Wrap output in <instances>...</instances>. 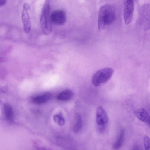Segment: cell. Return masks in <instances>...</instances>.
I'll return each instance as SVG.
<instances>
[{
  "label": "cell",
  "mask_w": 150,
  "mask_h": 150,
  "mask_svg": "<svg viewBox=\"0 0 150 150\" xmlns=\"http://www.w3.org/2000/svg\"><path fill=\"white\" fill-rule=\"evenodd\" d=\"M135 115L141 121L150 124V116L148 112L144 109L140 108L136 110L134 112Z\"/></svg>",
  "instance_id": "obj_8"
},
{
  "label": "cell",
  "mask_w": 150,
  "mask_h": 150,
  "mask_svg": "<svg viewBox=\"0 0 150 150\" xmlns=\"http://www.w3.org/2000/svg\"><path fill=\"white\" fill-rule=\"evenodd\" d=\"M21 19L24 31L27 33H29L31 30V24L28 10L23 8L21 14Z\"/></svg>",
  "instance_id": "obj_7"
},
{
  "label": "cell",
  "mask_w": 150,
  "mask_h": 150,
  "mask_svg": "<svg viewBox=\"0 0 150 150\" xmlns=\"http://www.w3.org/2000/svg\"><path fill=\"white\" fill-rule=\"evenodd\" d=\"M132 150H141L139 147L138 145H135L133 147Z\"/></svg>",
  "instance_id": "obj_18"
},
{
  "label": "cell",
  "mask_w": 150,
  "mask_h": 150,
  "mask_svg": "<svg viewBox=\"0 0 150 150\" xmlns=\"http://www.w3.org/2000/svg\"><path fill=\"white\" fill-rule=\"evenodd\" d=\"M107 114L101 106L97 108L96 114V122L98 131L100 133H103L105 131L108 122Z\"/></svg>",
  "instance_id": "obj_4"
},
{
  "label": "cell",
  "mask_w": 150,
  "mask_h": 150,
  "mask_svg": "<svg viewBox=\"0 0 150 150\" xmlns=\"http://www.w3.org/2000/svg\"><path fill=\"white\" fill-rule=\"evenodd\" d=\"M23 8L28 10L30 9V6L28 4L25 3L23 5Z\"/></svg>",
  "instance_id": "obj_16"
},
{
  "label": "cell",
  "mask_w": 150,
  "mask_h": 150,
  "mask_svg": "<svg viewBox=\"0 0 150 150\" xmlns=\"http://www.w3.org/2000/svg\"><path fill=\"white\" fill-rule=\"evenodd\" d=\"M116 18L114 8L110 4L103 5L99 10L98 18V26L100 30L105 28L113 23Z\"/></svg>",
  "instance_id": "obj_1"
},
{
  "label": "cell",
  "mask_w": 150,
  "mask_h": 150,
  "mask_svg": "<svg viewBox=\"0 0 150 150\" xmlns=\"http://www.w3.org/2000/svg\"><path fill=\"white\" fill-rule=\"evenodd\" d=\"M52 95L50 93H46L33 97L32 100L35 103L38 104L45 103L51 99Z\"/></svg>",
  "instance_id": "obj_9"
},
{
  "label": "cell",
  "mask_w": 150,
  "mask_h": 150,
  "mask_svg": "<svg viewBox=\"0 0 150 150\" xmlns=\"http://www.w3.org/2000/svg\"><path fill=\"white\" fill-rule=\"evenodd\" d=\"M125 137V131L122 129L118 135L117 138L114 144L113 148L115 150H118L121 147L124 142Z\"/></svg>",
  "instance_id": "obj_11"
},
{
  "label": "cell",
  "mask_w": 150,
  "mask_h": 150,
  "mask_svg": "<svg viewBox=\"0 0 150 150\" xmlns=\"http://www.w3.org/2000/svg\"><path fill=\"white\" fill-rule=\"evenodd\" d=\"M83 126V121L80 116H79L77 118V120L75 124L73 129L74 133H78L81 129Z\"/></svg>",
  "instance_id": "obj_13"
},
{
  "label": "cell",
  "mask_w": 150,
  "mask_h": 150,
  "mask_svg": "<svg viewBox=\"0 0 150 150\" xmlns=\"http://www.w3.org/2000/svg\"><path fill=\"white\" fill-rule=\"evenodd\" d=\"M72 91L69 89H66L64 90L57 96V100L61 101H67L70 100L73 96Z\"/></svg>",
  "instance_id": "obj_10"
},
{
  "label": "cell",
  "mask_w": 150,
  "mask_h": 150,
  "mask_svg": "<svg viewBox=\"0 0 150 150\" xmlns=\"http://www.w3.org/2000/svg\"><path fill=\"white\" fill-rule=\"evenodd\" d=\"M4 112L5 117L8 121L11 122L13 119V112L11 106L9 105L6 104L4 107Z\"/></svg>",
  "instance_id": "obj_12"
},
{
  "label": "cell",
  "mask_w": 150,
  "mask_h": 150,
  "mask_svg": "<svg viewBox=\"0 0 150 150\" xmlns=\"http://www.w3.org/2000/svg\"><path fill=\"white\" fill-rule=\"evenodd\" d=\"M150 140L149 137L145 136L144 138V145L145 150H150Z\"/></svg>",
  "instance_id": "obj_15"
},
{
  "label": "cell",
  "mask_w": 150,
  "mask_h": 150,
  "mask_svg": "<svg viewBox=\"0 0 150 150\" xmlns=\"http://www.w3.org/2000/svg\"><path fill=\"white\" fill-rule=\"evenodd\" d=\"M41 27L43 33L46 35L50 34L52 25L50 19V1L46 0L42 6L40 18Z\"/></svg>",
  "instance_id": "obj_2"
},
{
  "label": "cell",
  "mask_w": 150,
  "mask_h": 150,
  "mask_svg": "<svg viewBox=\"0 0 150 150\" xmlns=\"http://www.w3.org/2000/svg\"><path fill=\"white\" fill-rule=\"evenodd\" d=\"M50 19L52 23L56 25H62L66 20V13L61 9L55 10L50 14Z\"/></svg>",
  "instance_id": "obj_6"
},
{
  "label": "cell",
  "mask_w": 150,
  "mask_h": 150,
  "mask_svg": "<svg viewBox=\"0 0 150 150\" xmlns=\"http://www.w3.org/2000/svg\"><path fill=\"white\" fill-rule=\"evenodd\" d=\"M54 122L60 126H63L65 124V120L61 115H56L53 117Z\"/></svg>",
  "instance_id": "obj_14"
},
{
  "label": "cell",
  "mask_w": 150,
  "mask_h": 150,
  "mask_svg": "<svg viewBox=\"0 0 150 150\" xmlns=\"http://www.w3.org/2000/svg\"><path fill=\"white\" fill-rule=\"evenodd\" d=\"M123 15L125 23L129 24L132 21L133 15L134 3L132 0L124 1L123 4Z\"/></svg>",
  "instance_id": "obj_5"
},
{
  "label": "cell",
  "mask_w": 150,
  "mask_h": 150,
  "mask_svg": "<svg viewBox=\"0 0 150 150\" xmlns=\"http://www.w3.org/2000/svg\"><path fill=\"white\" fill-rule=\"evenodd\" d=\"M114 70L110 68H105L96 72L93 75L92 83L95 86L97 87L106 82L112 77Z\"/></svg>",
  "instance_id": "obj_3"
},
{
  "label": "cell",
  "mask_w": 150,
  "mask_h": 150,
  "mask_svg": "<svg viewBox=\"0 0 150 150\" xmlns=\"http://www.w3.org/2000/svg\"><path fill=\"white\" fill-rule=\"evenodd\" d=\"M6 3L7 1L6 0H0V7L4 6Z\"/></svg>",
  "instance_id": "obj_17"
}]
</instances>
